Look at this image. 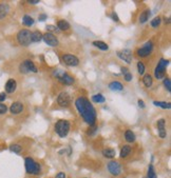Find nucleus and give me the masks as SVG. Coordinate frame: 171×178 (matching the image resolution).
Instances as JSON below:
<instances>
[{
    "label": "nucleus",
    "mask_w": 171,
    "mask_h": 178,
    "mask_svg": "<svg viewBox=\"0 0 171 178\" xmlns=\"http://www.w3.org/2000/svg\"><path fill=\"white\" fill-rule=\"evenodd\" d=\"M75 107L78 113L90 126L95 125L96 119H97V113L92 104V102L85 96H79L75 100Z\"/></svg>",
    "instance_id": "obj_1"
},
{
    "label": "nucleus",
    "mask_w": 171,
    "mask_h": 178,
    "mask_svg": "<svg viewBox=\"0 0 171 178\" xmlns=\"http://www.w3.org/2000/svg\"><path fill=\"white\" fill-rule=\"evenodd\" d=\"M70 128H71L70 121H68L66 119L57 120V121H56V123H55V125H54L55 132L60 138L67 137L69 132H70Z\"/></svg>",
    "instance_id": "obj_2"
},
{
    "label": "nucleus",
    "mask_w": 171,
    "mask_h": 178,
    "mask_svg": "<svg viewBox=\"0 0 171 178\" xmlns=\"http://www.w3.org/2000/svg\"><path fill=\"white\" fill-rule=\"evenodd\" d=\"M25 171L31 175H39L41 172L40 164L31 157H25Z\"/></svg>",
    "instance_id": "obj_3"
},
{
    "label": "nucleus",
    "mask_w": 171,
    "mask_h": 178,
    "mask_svg": "<svg viewBox=\"0 0 171 178\" xmlns=\"http://www.w3.org/2000/svg\"><path fill=\"white\" fill-rule=\"evenodd\" d=\"M169 63V60H166L164 58H160L159 63H157L156 68L154 70V76L156 79H163L165 78L166 75V69H167V64Z\"/></svg>",
    "instance_id": "obj_4"
},
{
    "label": "nucleus",
    "mask_w": 171,
    "mask_h": 178,
    "mask_svg": "<svg viewBox=\"0 0 171 178\" xmlns=\"http://www.w3.org/2000/svg\"><path fill=\"white\" fill-rule=\"evenodd\" d=\"M31 31L28 29H22L17 33V41L20 45L28 46L31 43Z\"/></svg>",
    "instance_id": "obj_5"
},
{
    "label": "nucleus",
    "mask_w": 171,
    "mask_h": 178,
    "mask_svg": "<svg viewBox=\"0 0 171 178\" xmlns=\"http://www.w3.org/2000/svg\"><path fill=\"white\" fill-rule=\"evenodd\" d=\"M152 51H153V43L151 41H148V42L145 43L143 46L137 49L135 54H136V56L139 58H146L152 53Z\"/></svg>",
    "instance_id": "obj_6"
},
{
    "label": "nucleus",
    "mask_w": 171,
    "mask_h": 178,
    "mask_svg": "<svg viewBox=\"0 0 171 178\" xmlns=\"http://www.w3.org/2000/svg\"><path fill=\"white\" fill-rule=\"evenodd\" d=\"M58 73L59 74H56L55 77L59 82H61L62 84H65V86H72V84H74V82H75V78L71 76L70 74L66 73V72H61V71H59Z\"/></svg>",
    "instance_id": "obj_7"
},
{
    "label": "nucleus",
    "mask_w": 171,
    "mask_h": 178,
    "mask_svg": "<svg viewBox=\"0 0 171 178\" xmlns=\"http://www.w3.org/2000/svg\"><path fill=\"white\" fill-rule=\"evenodd\" d=\"M57 104L59 105L60 108H68L70 107L71 101H72V97L69 94L68 92H61L59 95L57 96Z\"/></svg>",
    "instance_id": "obj_8"
},
{
    "label": "nucleus",
    "mask_w": 171,
    "mask_h": 178,
    "mask_svg": "<svg viewBox=\"0 0 171 178\" xmlns=\"http://www.w3.org/2000/svg\"><path fill=\"white\" fill-rule=\"evenodd\" d=\"M61 59H62L63 63L68 66H77L79 64V59L73 54H63L61 56Z\"/></svg>",
    "instance_id": "obj_9"
},
{
    "label": "nucleus",
    "mask_w": 171,
    "mask_h": 178,
    "mask_svg": "<svg viewBox=\"0 0 171 178\" xmlns=\"http://www.w3.org/2000/svg\"><path fill=\"white\" fill-rule=\"evenodd\" d=\"M42 40L45 41V44L50 45V46H57L59 44V40L56 37L54 34L52 33H45V34L42 35Z\"/></svg>",
    "instance_id": "obj_10"
},
{
    "label": "nucleus",
    "mask_w": 171,
    "mask_h": 178,
    "mask_svg": "<svg viewBox=\"0 0 171 178\" xmlns=\"http://www.w3.org/2000/svg\"><path fill=\"white\" fill-rule=\"evenodd\" d=\"M117 57L122 59V61H125L126 63H131L132 62V52L129 49H125L122 51H117L116 52Z\"/></svg>",
    "instance_id": "obj_11"
},
{
    "label": "nucleus",
    "mask_w": 171,
    "mask_h": 178,
    "mask_svg": "<svg viewBox=\"0 0 171 178\" xmlns=\"http://www.w3.org/2000/svg\"><path fill=\"white\" fill-rule=\"evenodd\" d=\"M108 171L113 176H118L122 173V164L116 160H112L108 163Z\"/></svg>",
    "instance_id": "obj_12"
},
{
    "label": "nucleus",
    "mask_w": 171,
    "mask_h": 178,
    "mask_svg": "<svg viewBox=\"0 0 171 178\" xmlns=\"http://www.w3.org/2000/svg\"><path fill=\"white\" fill-rule=\"evenodd\" d=\"M157 130H159V136L160 138H166L167 132H166V121L165 119H160L156 122Z\"/></svg>",
    "instance_id": "obj_13"
},
{
    "label": "nucleus",
    "mask_w": 171,
    "mask_h": 178,
    "mask_svg": "<svg viewBox=\"0 0 171 178\" xmlns=\"http://www.w3.org/2000/svg\"><path fill=\"white\" fill-rule=\"evenodd\" d=\"M24 110V104L19 101H16V102H13L11 108H10V111H11L12 114L14 115H18L20 113H22V111Z\"/></svg>",
    "instance_id": "obj_14"
},
{
    "label": "nucleus",
    "mask_w": 171,
    "mask_h": 178,
    "mask_svg": "<svg viewBox=\"0 0 171 178\" xmlns=\"http://www.w3.org/2000/svg\"><path fill=\"white\" fill-rule=\"evenodd\" d=\"M4 89H6V94H13L15 91H16L17 89V82L15 79H9V80L6 81V87H4Z\"/></svg>",
    "instance_id": "obj_15"
},
{
    "label": "nucleus",
    "mask_w": 171,
    "mask_h": 178,
    "mask_svg": "<svg viewBox=\"0 0 171 178\" xmlns=\"http://www.w3.org/2000/svg\"><path fill=\"white\" fill-rule=\"evenodd\" d=\"M25 69L28 70V72H32V73H37L38 72V69L36 66V64L34 63V61L30 60V59H27V60H24V62Z\"/></svg>",
    "instance_id": "obj_16"
},
{
    "label": "nucleus",
    "mask_w": 171,
    "mask_h": 178,
    "mask_svg": "<svg viewBox=\"0 0 171 178\" xmlns=\"http://www.w3.org/2000/svg\"><path fill=\"white\" fill-rule=\"evenodd\" d=\"M10 13V6L7 3H0V20H2L3 18H6Z\"/></svg>",
    "instance_id": "obj_17"
},
{
    "label": "nucleus",
    "mask_w": 171,
    "mask_h": 178,
    "mask_svg": "<svg viewBox=\"0 0 171 178\" xmlns=\"http://www.w3.org/2000/svg\"><path fill=\"white\" fill-rule=\"evenodd\" d=\"M109 89H110L111 91H114V92H119V91H122L124 86L122 84L121 81L114 80V81H111L110 83H109Z\"/></svg>",
    "instance_id": "obj_18"
},
{
    "label": "nucleus",
    "mask_w": 171,
    "mask_h": 178,
    "mask_svg": "<svg viewBox=\"0 0 171 178\" xmlns=\"http://www.w3.org/2000/svg\"><path fill=\"white\" fill-rule=\"evenodd\" d=\"M57 28L59 31H62V32H66V31L70 30V23H69L67 20L65 19H60L57 21Z\"/></svg>",
    "instance_id": "obj_19"
},
{
    "label": "nucleus",
    "mask_w": 171,
    "mask_h": 178,
    "mask_svg": "<svg viewBox=\"0 0 171 178\" xmlns=\"http://www.w3.org/2000/svg\"><path fill=\"white\" fill-rule=\"evenodd\" d=\"M150 14H151V11L149 9H146L144 12H142L141 15H139V23H142V24L146 23L149 20Z\"/></svg>",
    "instance_id": "obj_20"
},
{
    "label": "nucleus",
    "mask_w": 171,
    "mask_h": 178,
    "mask_svg": "<svg viewBox=\"0 0 171 178\" xmlns=\"http://www.w3.org/2000/svg\"><path fill=\"white\" fill-rule=\"evenodd\" d=\"M125 139H126L127 142L133 143L135 141V139H136L133 131H132V130H127L126 132H125Z\"/></svg>",
    "instance_id": "obj_21"
},
{
    "label": "nucleus",
    "mask_w": 171,
    "mask_h": 178,
    "mask_svg": "<svg viewBox=\"0 0 171 178\" xmlns=\"http://www.w3.org/2000/svg\"><path fill=\"white\" fill-rule=\"evenodd\" d=\"M131 152H132L131 146L129 144H125L121 150V155L119 156H121V158H126V157H128L131 154Z\"/></svg>",
    "instance_id": "obj_22"
},
{
    "label": "nucleus",
    "mask_w": 171,
    "mask_h": 178,
    "mask_svg": "<svg viewBox=\"0 0 171 178\" xmlns=\"http://www.w3.org/2000/svg\"><path fill=\"white\" fill-rule=\"evenodd\" d=\"M143 83L146 87H151L153 84V78L150 74H145L144 77H143Z\"/></svg>",
    "instance_id": "obj_23"
},
{
    "label": "nucleus",
    "mask_w": 171,
    "mask_h": 178,
    "mask_svg": "<svg viewBox=\"0 0 171 178\" xmlns=\"http://www.w3.org/2000/svg\"><path fill=\"white\" fill-rule=\"evenodd\" d=\"M92 44H93L94 46H96L97 49H99L100 51H108L109 50V45L107 44L106 42H104V41H93L92 42Z\"/></svg>",
    "instance_id": "obj_24"
},
{
    "label": "nucleus",
    "mask_w": 171,
    "mask_h": 178,
    "mask_svg": "<svg viewBox=\"0 0 171 178\" xmlns=\"http://www.w3.org/2000/svg\"><path fill=\"white\" fill-rule=\"evenodd\" d=\"M42 39V34L39 31H34L31 33V42H38Z\"/></svg>",
    "instance_id": "obj_25"
},
{
    "label": "nucleus",
    "mask_w": 171,
    "mask_h": 178,
    "mask_svg": "<svg viewBox=\"0 0 171 178\" xmlns=\"http://www.w3.org/2000/svg\"><path fill=\"white\" fill-rule=\"evenodd\" d=\"M103 155L106 158H114L115 157V151L111 148H107L103 150Z\"/></svg>",
    "instance_id": "obj_26"
},
{
    "label": "nucleus",
    "mask_w": 171,
    "mask_h": 178,
    "mask_svg": "<svg viewBox=\"0 0 171 178\" xmlns=\"http://www.w3.org/2000/svg\"><path fill=\"white\" fill-rule=\"evenodd\" d=\"M153 104H154L155 107H159L160 109H164V110H169L171 108L170 102H165V101H153Z\"/></svg>",
    "instance_id": "obj_27"
},
{
    "label": "nucleus",
    "mask_w": 171,
    "mask_h": 178,
    "mask_svg": "<svg viewBox=\"0 0 171 178\" xmlns=\"http://www.w3.org/2000/svg\"><path fill=\"white\" fill-rule=\"evenodd\" d=\"M22 22H24V24L27 25V27H32V25L34 24V19L31 16H29V15H24V18H22Z\"/></svg>",
    "instance_id": "obj_28"
},
{
    "label": "nucleus",
    "mask_w": 171,
    "mask_h": 178,
    "mask_svg": "<svg viewBox=\"0 0 171 178\" xmlns=\"http://www.w3.org/2000/svg\"><path fill=\"white\" fill-rule=\"evenodd\" d=\"M91 99L93 102H97V104H103V102L106 101V98H105L101 94L93 95V96L91 97Z\"/></svg>",
    "instance_id": "obj_29"
},
{
    "label": "nucleus",
    "mask_w": 171,
    "mask_h": 178,
    "mask_svg": "<svg viewBox=\"0 0 171 178\" xmlns=\"http://www.w3.org/2000/svg\"><path fill=\"white\" fill-rule=\"evenodd\" d=\"M10 150H11L12 152H14V153L19 154L20 152L22 151V146L18 143H13V144L10 146Z\"/></svg>",
    "instance_id": "obj_30"
},
{
    "label": "nucleus",
    "mask_w": 171,
    "mask_h": 178,
    "mask_svg": "<svg viewBox=\"0 0 171 178\" xmlns=\"http://www.w3.org/2000/svg\"><path fill=\"white\" fill-rule=\"evenodd\" d=\"M147 178H157L156 177V173H155L154 167H153L152 164H149V167H148Z\"/></svg>",
    "instance_id": "obj_31"
},
{
    "label": "nucleus",
    "mask_w": 171,
    "mask_h": 178,
    "mask_svg": "<svg viewBox=\"0 0 171 178\" xmlns=\"http://www.w3.org/2000/svg\"><path fill=\"white\" fill-rule=\"evenodd\" d=\"M160 23H162V18L159 16V17H155L154 19L151 20V22H150V25H151L152 28H159L160 25Z\"/></svg>",
    "instance_id": "obj_32"
},
{
    "label": "nucleus",
    "mask_w": 171,
    "mask_h": 178,
    "mask_svg": "<svg viewBox=\"0 0 171 178\" xmlns=\"http://www.w3.org/2000/svg\"><path fill=\"white\" fill-rule=\"evenodd\" d=\"M137 72H139V75L145 74V64L143 61H139V62H137Z\"/></svg>",
    "instance_id": "obj_33"
},
{
    "label": "nucleus",
    "mask_w": 171,
    "mask_h": 178,
    "mask_svg": "<svg viewBox=\"0 0 171 178\" xmlns=\"http://www.w3.org/2000/svg\"><path fill=\"white\" fill-rule=\"evenodd\" d=\"M164 87H166L167 92H170L171 91V81H170V78H164Z\"/></svg>",
    "instance_id": "obj_34"
},
{
    "label": "nucleus",
    "mask_w": 171,
    "mask_h": 178,
    "mask_svg": "<svg viewBox=\"0 0 171 178\" xmlns=\"http://www.w3.org/2000/svg\"><path fill=\"white\" fill-rule=\"evenodd\" d=\"M47 30H48V33H50V32L59 33V30H58V28L54 27V25H47Z\"/></svg>",
    "instance_id": "obj_35"
},
{
    "label": "nucleus",
    "mask_w": 171,
    "mask_h": 178,
    "mask_svg": "<svg viewBox=\"0 0 171 178\" xmlns=\"http://www.w3.org/2000/svg\"><path fill=\"white\" fill-rule=\"evenodd\" d=\"M91 129H89L88 131H87V134L88 135H94V134L96 133V131H97V126L93 125V126H90Z\"/></svg>",
    "instance_id": "obj_36"
},
{
    "label": "nucleus",
    "mask_w": 171,
    "mask_h": 178,
    "mask_svg": "<svg viewBox=\"0 0 171 178\" xmlns=\"http://www.w3.org/2000/svg\"><path fill=\"white\" fill-rule=\"evenodd\" d=\"M7 112V107L3 104H0V115H3Z\"/></svg>",
    "instance_id": "obj_37"
},
{
    "label": "nucleus",
    "mask_w": 171,
    "mask_h": 178,
    "mask_svg": "<svg viewBox=\"0 0 171 178\" xmlns=\"http://www.w3.org/2000/svg\"><path fill=\"white\" fill-rule=\"evenodd\" d=\"M124 78H125V80H126L127 82H129V81H131V80H132L133 76H132V74L129 72V73H127L126 75H124Z\"/></svg>",
    "instance_id": "obj_38"
},
{
    "label": "nucleus",
    "mask_w": 171,
    "mask_h": 178,
    "mask_svg": "<svg viewBox=\"0 0 171 178\" xmlns=\"http://www.w3.org/2000/svg\"><path fill=\"white\" fill-rule=\"evenodd\" d=\"M6 98V92H2L0 93V104H2V101H4Z\"/></svg>",
    "instance_id": "obj_39"
},
{
    "label": "nucleus",
    "mask_w": 171,
    "mask_h": 178,
    "mask_svg": "<svg viewBox=\"0 0 171 178\" xmlns=\"http://www.w3.org/2000/svg\"><path fill=\"white\" fill-rule=\"evenodd\" d=\"M111 17H112V19H113L115 22H119V18H118V16H117V14H116L115 12L112 13V14H111Z\"/></svg>",
    "instance_id": "obj_40"
},
{
    "label": "nucleus",
    "mask_w": 171,
    "mask_h": 178,
    "mask_svg": "<svg viewBox=\"0 0 171 178\" xmlns=\"http://www.w3.org/2000/svg\"><path fill=\"white\" fill-rule=\"evenodd\" d=\"M137 104H139V107L141 108V109H145V107H146V104H145V102L143 101L142 99H139V101H137Z\"/></svg>",
    "instance_id": "obj_41"
},
{
    "label": "nucleus",
    "mask_w": 171,
    "mask_h": 178,
    "mask_svg": "<svg viewBox=\"0 0 171 178\" xmlns=\"http://www.w3.org/2000/svg\"><path fill=\"white\" fill-rule=\"evenodd\" d=\"M55 178H66V174L63 172H59L57 175L55 176Z\"/></svg>",
    "instance_id": "obj_42"
},
{
    "label": "nucleus",
    "mask_w": 171,
    "mask_h": 178,
    "mask_svg": "<svg viewBox=\"0 0 171 178\" xmlns=\"http://www.w3.org/2000/svg\"><path fill=\"white\" fill-rule=\"evenodd\" d=\"M121 70H122V73L124 74V75H126L127 73H129V70H128V68H126V66H122Z\"/></svg>",
    "instance_id": "obj_43"
},
{
    "label": "nucleus",
    "mask_w": 171,
    "mask_h": 178,
    "mask_svg": "<svg viewBox=\"0 0 171 178\" xmlns=\"http://www.w3.org/2000/svg\"><path fill=\"white\" fill-rule=\"evenodd\" d=\"M28 3L29 4H38L39 3V0H30V1H28Z\"/></svg>",
    "instance_id": "obj_44"
},
{
    "label": "nucleus",
    "mask_w": 171,
    "mask_h": 178,
    "mask_svg": "<svg viewBox=\"0 0 171 178\" xmlns=\"http://www.w3.org/2000/svg\"><path fill=\"white\" fill-rule=\"evenodd\" d=\"M47 19V15H45V14H42L41 16L39 17V21H43V20H45Z\"/></svg>",
    "instance_id": "obj_45"
}]
</instances>
